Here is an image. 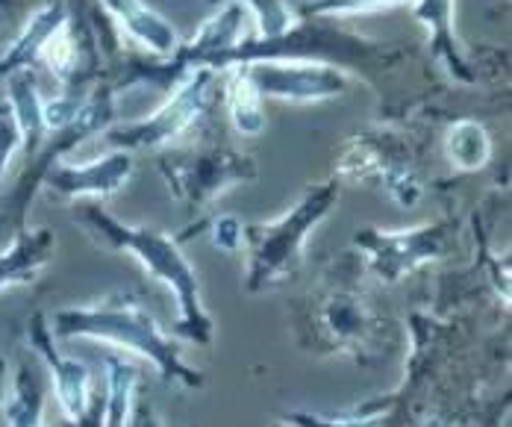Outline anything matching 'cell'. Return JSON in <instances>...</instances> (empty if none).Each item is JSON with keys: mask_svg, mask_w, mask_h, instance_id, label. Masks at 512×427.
Masks as SVG:
<instances>
[{"mask_svg": "<svg viewBox=\"0 0 512 427\" xmlns=\"http://www.w3.org/2000/svg\"><path fill=\"white\" fill-rule=\"evenodd\" d=\"M424 427H445V425H442V422H427Z\"/></svg>", "mask_w": 512, "mask_h": 427, "instance_id": "4dcf8cb0", "label": "cell"}, {"mask_svg": "<svg viewBox=\"0 0 512 427\" xmlns=\"http://www.w3.org/2000/svg\"><path fill=\"white\" fill-rule=\"evenodd\" d=\"M6 389H9V366H6V360L0 357V404L6 401Z\"/></svg>", "mask_w": 512, "mask_h": 427, "instance_id": "f546056e", "label": "cell"}, {"mask_svg": "<svg viewBox=\"0 0 512 427\" xmlns=\"http://www.w3.org/2000/svg\"><path fill=\"white\" fill-rule=\"evenodd\" d=\"M454 3L457 0H412V18L424 27L430 54L436 62L445 65L451 80H457L462 86H474L477 74L454 30Z\"/></svg>", "mask_w": 512, "mask_h": 427, "instance_id": "5bb4252c", "label": "cell"}, {"mask_svg": "<svg viewBox=\"0 0 512 427\" xmlns=\"http://www.w3.org/2000/svg\"><path fill=\"white\" fill-rule=\"evenodd\" d=\"M336 204H339V180L330 177L324 183L309 186L301 201L280 218L245 224V248H248L245 289L251 295H259L295 277L304 263L309 233L333 213Z\"/></svg>", "mask_w": 512, "mask_h": 427, "instance_id": "3957f363", "label": "cell"}, {"mask_svg": "<svg viewBox=\"0 0 512 427\" xmlns=\"http://www.w3.org/2000/svg\"><path fill=\"white\" fill-rule=\"evenodd\" d=\"M133 177V154L112 148L109 154L89 162L56 160L45 171L42 186L59 201H80V198H112L118 195Z\"/></svg>", "mask_w": 512, "mask_h": 427, "instance_id": "8fae6325", "label": "cell"}, {"mask_svg": "<svg viewBox=\"0 0 512 427\" xmlns=\"http://www.w3.org/2000/svg\"><path fill=\"white\" fill-rule=\"evenodd\" d=\"M248 80L262 98L286 104H324L348 95L351 74L330 62H304V59H262L242 62Z\"/></svg>", "mask_w": 512, "mask_h": 427, "instance_id": "30bf717a", "label": "cell"}, {"mask_svg": "<svg viewBox=\"0 0 512 427\" xmlns=\"http://www.w3.org/2000/svg\"><path fill=\"white\" fill-rule=\"evenodd\" d=\"M209 245L224 254H239L245 248V224L230 213H218L209 218Z\"/></svg>", "mask_w": 512, "mask_h": 427, "instance_id": "d4e9b609", "label": "cell"}, {"mask_svg": "<svg viewBox=\"0 0 512 427\" xmlns=\"http://www.w3.org/2000/svg\"><path fill=\"white\" fill-rule=\"evenodd\" d=\"M27 339H30L33 354L45 363V369L51 374L62 419L65 422L80 419L86 413V407H89V398H92V374L86 369V363L56 351L51 324H48V316L42 310L33 313L30 321H27Z\"/></svg>", "mask_w": 512, "mask_h": 427, "instance_id": "7c38bea8", "label": "cell"}, {"mask_svg": "<svg viewBox=\"0 0 512 427\" xmlns=\"http://www.w3.org/2000/svg\"><path fill=\"white\" fill-rule=\"evenodd\" d=\"M286 422L295 427H380V416H365V413H342V416H312V413H292Z\"/></svg>", "mask_w": 512, "mask_h": 427, "instance_id": "484cf974", "label": "cell"}, {"mask_svg": "<svg viewBox=\"0 0 512 427\" xmlns=\"http://www.w3.org/2000/svg\"><path fill=\"white\" fill-rule=\"evenodd\" d=\"M68 6L65 0H45L18 30V36L6 45V51L0 54V80H6L15 71L24 68H36L39 54L45 48V42L51 39L53 33L68 21Z\"/></svg>", "mask_w": 512, "mask_h": 427, "instance_id": "e0dca14e", "label": "cell"}, {"mask_svg": "<svg viewBox=\"0 0 512 427\" xmlns=\"http://www.w3.org/2000/svg\"><path fill=\"white\" fill-rule=\"evenodd\" d=\"M53 339H92L121 351L139 354L154 363L165 383H183L186 389H204V372L192 369L180 357V345L159 327L145 301L136 292H112L98 304L65 307L53 313Z\"/></svg>", "mask_w": 512, "mask_h": 427, "instance_id": "6da1fadb", "label": "cell"}, {"mask_svg": "<svg viewBox=\"0 0 512 427\" xmlns=\"http://www.w3.org/2000/svg\"><path fill=\"white\" fill-rule=\"evenodd\" d=\"M221 98V71L215 68H195L189 71L177 86L168 89L165 101L148 112L145 118H136L130 124H112L106 127V142L118 151H159L177 142L192 124H198L212 104Z\"/></svg>", "mask_w": 512, "mask_h": 427, "instance_id": "8992f818", "label": "cell"}, {"mask_svg": "<svg viewBox=\"0 0 512 427\" xmlns=\"http://www.w3.org/2000/svg\"><path fill=\"white\" fill-rule=\"evenodd\" d=\"M6 427H45V383L30 360H21L12 374L6 398Z\"/></svg>", "mask_w": 512, "mask_h": 427, "instance_id": "d6986e66", "label": "cell"}, {"mask_svg": "<svg viewBox=\"0 0 512 427\" xmlns=\"http://www.w3.org/2000/svg\"><path fill=\"white\" fill-rule=\"evenodd\" d=\"M103 374H106V413H103V427H124L127 413H130V401L142 383V372L136 363H130L127 357L115 354V351H103L101 354Z\"/></svg>", "mask_w": 512, "mask_h": 427, "instance_id": "44dd1931", "label": "cell"}, {"mask_svg": "<svg viewBox=\"0 0 512 427\" xmlns=\"http://www.w3.org/2000/svg\"><path fill=\"white\" fill-rule=\"evenodd\" d=\"M101 245L112 251H124L130 257H136L148 274H154L159 283H165L180 307V319H177V336L192 342V345H212L215 336V321L209 316L201 298V277L192 268L189 257L183 254V242L180 236L162 233L154 227H133L118 221L115 215H109L98 204H86L80 207V213L74 215Z\"/></svg>", "mask_w": 512, "mask_h": 427, "instance_id": "7a4b0ae2", "label": "cell"}, {"mask_svg": "<svg viewBox=\"0 0 512 427\" xmlns=\"http://www.w3.org/2000/svg\"><path fill=\"white\" fill-rule=\"evenodd\" d=\"M401 3H412V0H304L295 12L301 18H345V15L389 9Z\"/></svg>", "mask_w": 512, "mask_h": 427, "instance_id": "cb8c5ba5", "label": "cell"}, {"mask_svg": "<svg viewBox=\"0 0 512 427\" xmlns=\"http://www.w3.org/2000/svg\"><path fill=\"white\" fill-rule=\"evenodd\" d=\"M336 271L339 280H327L298 321L301 345L321 354H351L374 363L386 342V321L359 292L354 274H345V266H336Z\"/></svg>", "mask_w": 512, "mask_h": 427, "instance_id": "277c9868", "label": "cell"}, {"mask_svg": "<svg viewBox=\"0 0 512 427\" xmlns=\"http://www.w3.org/2000/svg\"><path fill=\"white\" fill-rule=\"evenodd\" d=\"M445 157L457 171H480L492 160V136L489 130L474 121L460 118L445 133Z\"/></svg>", "mask_w": 512, "mask_h": 427, "instance_id": "7402d4cb", "label": "cell"}, {"mask_svg": "<svg viewBox=\"0 0 512 427\" xmlns=\"http://www.w3.org/2000/svg\"><path fill=\"white\" fill-rule=\"evenodd\" d=\"M56 254V233L51 227H21L0 251V292L12 286H30L51 266Z\"/></svg>", "mask_w": 512, "mask_h": 427, "instance_id": "9a60e30c", "label": "cell"}, {"mask_svg": "<svg viewBox=\"0 0 512 427\" xmlns=\"http://www.w3.org/2000/svg\"><path fill=\"white\" fill-rule=\"evenodd\" d=\"M454 221H430L418 224L410 230H380V227H365L354 233V251L359 263L368 268L380 283L395 286L404 277L415 274L418 268L430 266L433 260L442 257L448 233Z\"/></svg>", "mask_w": 512, "mask_h": 427, "instance_id": "ba28073f", "label": "cell"}, {"mask_svg": "<svg viewBox=\"0 0 512 427\" xmlns=\"http://www.w3.org/2000/svg\"><path fill=\"white\" fill-rule=\"evenodd\" d=\"M6 107L15 118V127L21 133V151L27 157H36L42 145L48 142V124H45V95L36 80V68H24L6 77Z\"/></svg>", "mask_w": 512, "mask_h": 427, "instance_id": "2e32d148", "label": "cell"}, {"mask_svg": "<svg viewBox=\"0 0 512 427\" xmlns=\"http://www.w3.org/2000/svg\"><path fill=\"white\" fill-rule=\"evenodd\" d=\"M336 180L380 186L398 207H418L424 183L412 160L404 154L401 142L386 133H365L348 139L342 157L336 162Z\"/></svg>", "mask_w": 512, "mask_h": 427, "instance_id": "9c48e42d", "label": "cell"}, {"mask_svg": "<svg viewBox=\"0 0 512 427\" xmlns=\"http://www.w3.org/2000/svg\"><path fill=\"white\" fill-rule=\"evenodd\" d=\"M336 18H301L298 24L277 36V39H259L251 36L242 42L233 54L227 56V65L242 62H262V59H304V62H330L345 71L351 68H371V65H389V48L374 39H362L357 33L333 27Z\"/></svg>", "mask_w": 512, "mask_h": 427, "instance_id": "5b68a950", "label": "cell"}, {"mask_svg": "<svg viewBox=\"0 0 512 427\" xmlns=\"http://www.w3.org/2000/svg\"><path fill=\"white\" fill-rule=\"evenodd\" d=\"M124 427H165L162 419H159V413H156V407L151 404V398L145 395L142 383H139V389H136V395L130 401V413H127Z\"/></svg>", "mask_w": 512, "mask_h": 427, "instance_id": "83f0119b", "label": "cell"}, {"mask_svg": "<svg viewBox=\"0 0 512 427\" xmlns=\"http://www.w3.org/2000/svg\"><path fill=\"white\" fill-rule=\"evenodd\" d=\"M274 427H283V425H274Z\"/></svg>", "mask_w": 512, "mask_h": 427, "instance_id": "1f68e13d", "label": "cell"}, {"mask_svg": "<svg viewBox=\"0 0 512 427\" xmlns=\"http://www.w3.org/2000/svg\"><path fill=\"white\" fill-rule=\"evenodd\" d=\"M159 174L174 201L186 204L192 213H204L233 186L254 183L259 177V165L251 154L212 145L201 151L159 157Z\"/></svg>", "mask_w": 512, "mask_h": 427, "instance_id": "52a82bcc", "label": "cell"}, {"mask_svg": "<svg viewBox=\"0 0 512 427\" xmlns=\"http://www.w3.org/2000/svg\"><path fill=\"white\" fill-rule=\"evenodd\" d=\"M221 101H224L227 118L236 127V133H242V136L265 133V127H268L265 107H262L265 98L256 92L242 65H230L221 71Z\"/></svg>", "mask_w": 512, "mask_h": 427, "instance_id": "ac0fdd59", "label": "cell"}, {"mask_svg": "<svg viewBox=\"0 0 512 427\" xmlns=\"http://www.w3.org/2000/svg\"><path fill=\"white\" fill-rule=\"evenodd\" d=\"M45 68L53 80L62 86V89H71V86H89L86 77H83V42L74 30V21L68 18L51 39L45 42L42 54L36 68Z\"/></svg>", "mask_w": 512, "mask_h": 427, "instance_id": "ffe728a7", "label": "cell"}, {"mask_svg": "<svg viewBox=\"0 0 512 427\" xmlns=\"http://www.w3.org/2000/svg\"><path fill=\"white\" fill-rule=\"evenodd\" d=\"M21 151V133L15 127V118L6 107V101L0 104V189H3V180H6V171H9V162L12 157Z\"/></svg>", "mask_w": 512, "mask_h": 427, "instance_id": "4316f807", "label": "cell"}, {"mask_svg": "<svg viewBox=\"0 0 512 427\" xmlns=\"http://www.w3.org/2000/svg\"><path fill=\"white\" fill-rule=\"evenodd\" d=\"M103 413H106V395L101 389V392H92L86 413L74 422H65V427H103Z\"/></svg>", "mask_w": 512, "mask_h": 427, "instance_id": "f1b7e54d", "label": "cell"}, {"mask_svg": "<svg viewBox=\"0 0 512 427\" xmlns=\"http://www.w3.org/2000/svg\"><path fill=\"white\" fill-rule=\"evenodd\" d=\"M212 6H218L221 0H206ZM251 15H254V27L259 39H277L283 33H289L298 24V12L295 6H289V0H242Z\"/></svg>", "mask_w": 512, "mask_h": 427, "instance_id": "603a6c76", "label": "cell"}, {"mask_svg": "<svg viewBox=\"0 0 512 427\" xmlns=\"http://www.w3.org/2000/svg\"><path fill=\"white\" fill-rule=\"evenodd\" d=\"M98 3L106 18L139 48H145L156 59L174 56L180 45V33L148 0H98Z\"/></svg>", "mask_w": 512, "mask_h": 427, "instance_id": "4fadbf2b", "label": "cell"}]
</instances>
